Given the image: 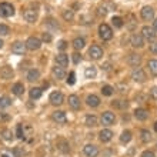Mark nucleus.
Listing matches in <instances>:
<instances>
[{
    "instance_id": "nucleus-42",
    "label": "nucleus",
    "mask_w": 157,
    "mask_h": 157,
    "mask_svg": "<svg viewBox=\"0 0 157 157\" xmlns=\"http://www.w3.org/2000/svg\"><path fill=\"white\" fill-rule=\"evenodd\" d=\"M60 150H62L63 153H67V151H69V146H67V143L66 141H62V147H60Z\"/></svg>"
},
{
    "instance_id": "nucleus-51",
    "label": "nucleus",
    "mask_w": 157,
    "mask_h": 157,
    "mask_svg": "<svg viewBox=\"0 0 157 157\" xmlns=\"http://www.w3.org/2000/svg\"><path fill=\"white\" fill-rule=\"evenodd\" d=\"M154 130H156V132H157V121H156V123H154Z\"/></svg>"
},
{
    "instance_id": "nucleus-20",
    "label": "nucleus",
    "mask_w": 157,
    "mask_h": 157,
    "mask_svg": "<svg viewBox=\"0 0 157 157\" xmlns=\"http://www.w3.org/2000/svg\"><path fill=\"white\" fill-rule=\"evenodd\" d=\"M69 106H70L71 109H75V110L80 109V99H78L76 94L69 96Z\"/></svg>"
},
{
    "instance_id": "nucleus-12",
    "label": "nucleus",
    "mask_w": 157,
    "mask_h": 157,
    "mask_svg": "<svg viewBox=\"0 0 157 157\" xmlns=\"http://www.w3.org/2000/svg\"><path fill=\"white\" fill-rule=\"evenodd\" d=\"M141 17H143L144 20H151V19L154 17L153 7H150V6H144V7L141 9Z\"/></svg>"
},
{
    "instance_id": "nucleus-25",
    "label": "nucleus",
    "mask_w": 157,
    "mask_h": 157,
    "mask_svg": "<svg viewBox=\"0 0 157 157\" xmlns=\"http://www.w3.org/2000/svg\"><path fill=\"white\" fill-rule=\"evenodd\" d=\"M39 77H40V73H39V70H36V69H32V70L27 73V80H29V82H36V80H39Z\"/></svg>"
},
{
    "instance_id": "nucleus-3",
    "label": "nucleus",
    "mask_w": 157,
    "mask_h": 157,
    "mask_svg": "<svg viewBox=\"0 0 157 157\" xmlns=\"http://www.w3.org/2000/svg\"><path fill=\"white\" fill-rule=\"evenodd\" d=\"M25 44H26V49H29V50H39L41 46V41L37 37H29Z\"/></svg>"
},
{
    "instance_id": "nucleus-43",
    "label": "nucleus",
    "mask_w": 157,
    "mask_h": 157,
    "mask_svg": "<svg viewBox=\"0 0 157 157\" xmlns=\"http://www.w3.org/2000/svg\"><path fill=\"white\" fill-rule=\"evenodd\" d=\"M141 157H156V156H154L153 151H150V150H146V151H143Z\"/></svg>"
},
{
    "instance_id": "nucleus-10",
    "label": "nucleus",
    "mask_w": 157,
    "mask_h": 157,
    "mask_svg": "<svg viewBox=\"0 0 157 157\" xmlns=\"http://www.w3.org/2000/svg\"><path fill=\"white\" fill-rule=\"evenodd\" d=\"M130 41H132V46L133 47H143L144 46V39H143V36L141 34H133L132 39H130Z\"/></svg>"
},
{
    "instance_id": "nucleus-4",
    "label": "nucleus",
    "mask_w": 157,
    "mask_h": 157,
    "mask_svg": "<svg viewBox=\"0 0 157 157\" xmlns=\"http://www.w3.org/2000/svg\"><path fill=\"white\" fill-rule=\"evenodd\" d=\"M114 121H116L114 113H112V112H104L103 113V116H101V124H104V126H112Z\"/></svg>"
},
{
    "instance_id": "nucleus-26",
    "label": "nucleus",
    "mask_w": 157,
    "mask_h": 157,
    "mask_svg": "<svg viewBox=\"0 0 157 157\" xmlns=\"http://www.w3.org/2000/svg\"><path fill=\"white\" fill-rule=\"evenodd\" d=\"M84 46H86V41H84V39L76 37L75 40H73V47H75L76 50H82Z\"/></svg>"
},
{
    "instance_id": "nucleus-49",
    "label": "nucleus",
    "mask_w": 157,
    "mask_h": 157,
    "mask_svg": "<svg viewBox=\"0 0 157 157\" xmlns=\"http://www.w3.org/2000/svg\"><path fill=\"white\" fill-rule=\"evenodd\" d=\"M153 30H154V32H157V19L153 21Z\"/></svg>"
},
{
    "instance_id": "nucleus-19",
    "label": "nucleus",
    "mask_w": 157,
    "mask_h": 157,
    "mask_svg": "<svg viewBox=\"0 0 157 157\" xmlns=\"http://www.w3.org/2000/svg\"><path fill=\"white\" fill-rule=\"evenodd\" d=\"M56 63H57L60 67H66L67 64H69V56L64 53L59 54V56H56Z\"/></svg>"
},
{
    "instance_id": "nucleus-36",
    "label": "nucleus",
    "mask_w": 157,
    "mask_h": 157,
    "mask_svg": "<svg viewBox=\"0 0 157 157\" xmlns=\"http://www.w3.org/2000/svg\"><path fill=\"white\" fill-rule=\"evenodd\" d=\"M10 106V99L9 97H0V109H6Z\"/></svg>"
},
{
    "instance_id": "nucleus-18",
    "label": "nucleus",
    "mask_w": 157,
    "mask_h": 157,
    "mask_svg": "<svg viewBox=\"0 0 157 157\" xmlns=\"http://www.w3.org/2000/svg\"><path fill=\"white\" fill-rule=\"evenodd\" d=\"M86 103H87V106H90V107H97L100 104V99L96 94H90V96H87Z\"/></svg>"
},
{
    "instance_id": "nucleus-29",
    "label": "nucleus",
    "mask_w": 157,
    "mask_h": 157,
    "mask_svg": "<svg viewBox=\"0 0 157 157\" xmlns=\"http://www.w3.org/2000/svg\"><path fill=\"white\" fill-rule=\"evenodd\" d=\"M41 96V89H39V87H33L32 90H30V99H40Z\"/></svg>"
},
{
    "instance_id": "nucleus-39",
    "label": "nucleus",
    "mask_w": 157,
    "mask_h": 157,
    "mask_svg": "<svg viewBox=\"0 0 157 157\" xmlns=\"http://www.w3.org/2000/svg\"><path fill=\"white\" fill-rule=\"evenodd\" d=\"M17 137H19V139H23V137H25V133H23V126H21V124H19V126H17Z\"/></svg>"
},
{
    "instance_id": "nucleus-24",
    "label": "nucleus",
    "mask_w": 157,
    "mask_h": 157,
    "mask_svg": "<svg viewBox=\"0 0 157 157\" xmlns=\"http://www.w3.org/2000/svg\"><path fill=\"white\" fill-rule=\"evenodd\" d=\"M64 75H66V73H64V69H63V67H60V66H56V67H53V76L56 78H57V80H60V78H63L64 77Z\"/></svg>"
},
{
    "instance_id": "nucleus-17",
    "label": "nucleus",
    "mask_w": 157,
    "mask_h": 157,
    "mask_svg": "<svg viewBox=\"0 0 157 157\" xmlns=\"http://www.w3.org/2000/svg\"><path fill=\"white\" fill-rule=\"evenodd\" d=\"M140 62H141V57L139 56V54H136V53H132V54H128L127 56V63L130 64V66H139L140 64Z\"/></svg>"
},
{
    "instance_id": "nucleus-37",
    "label": "nucleus",
    "mask_w": 157,
    "mask_h": 157,
    "mask_svg": "<svg viewBox=\"0 0 157 157\" xmlns=\"http://www.w3.org/2000/svg\"><path fill=\"white\" fill-rule=\"evenodd\" d=\"M9 26H6V25H0V34L2 36H6V34H9Z\"/></svg>"
},
{
    "instance_id": "nucleus-38",
    "label": "nucleus",
    "mask_w": 157,
    "mask_h": 157,
    "mask_svg": "<svg viewBox=\"0 0 157 157\" xmlns=\"http://www.w3.org/2000/svg\"><path fill=\"white\" fill-rule=\"evenodd\" d=\"M75 83H76V75L71 71L70 75H69V78H67V84H70L71 86V84H75Z\"/></svg>"
},
{
    "instance_id": "nucleus-5",
    "label": "nucleus",
    "mask_w": 157,
    "mask_h": 157,
    "mask_svg": "<svg viewBox=\"0 0 157 157\" xmlns=\"http://www.w3.org/2000/svg\"><path fill=\"white\" fill-rule=\"evenodd\" d=\"M13 69L10 66H3L0 67V78L2 80H10L13 77Z\"/></svg>"
},
{
    "instance_id": "nucleus-46",
    "label": "nucleus",
    "mask_w": 157,
    "mask_h": 157,
    "mask_svg": "<svg viewBox=\"0 0 157 157\" xmlns=\"http://www.w3.org/2000/svg\"><path fill=\"white\" fill-rule=\"evenodd\" d=\"M150 52L154 54H157V41L156 43H153V44H150Z\"/></svg>"
},
{
    "instance_id": "nucleus-30",
    "label": "nucleus",
    "mask_w": 157,
    "mask_h": 157,
    "mask_svg": "<svg viewBox=\"0 0 157 157\" xmlns=\"http://www.w3.org/2000/svg\"><path fill=\"white\" fill-rule=\"evenodd\" d=\"M96 73H97V71H96V67L94 66H90V67H87V69H86L84 76H86L87 78H93L96 76Z\"/></svg>"
},
{
    "instance_id": "nucleus-53",
    "label": "nucleus",
    "mask_w": 157,
    "mask_h": 157,
    "mask_svg": "<svg viewBox=\"0 0 157 157\" xmlns=\"http://www.w3.org/2000/svg\"><path fill=\"white\" fill-rule=\"evenodd\" d=\"M2 157H9V156H7V154H3V156H2Z\"/></svg>"
},
{
    "instance_id": "nucleus-41",
    "label": "nucleus",
    "mask_w": 157,
    "mask_h": 157,
    "mask_svg": "<svg viewBox=\"0 0 157 157\" xmlns=\"http://www.w3.org/2000/svg\"><path fill=\"white\" fill-rule=\"evenodd\" d=\"M80 60H82V56L78 53H75L73 54V62H75V64H78L80 63Z\"/></svg>"
},
{
    "instance_id": "nucleus-13",
    "label": "nucleus",
    "mask_w": 157,
    "mask_h": 157,
    "mask_svg": "<svg viewBox=\"0 0 157 157\" xmlns=\"http://www.w3.org/2000/svg\"><path fill=\"white\" fill-rule=\"evenodd\" d=\"M112 137H113V132L109 130V128H104V130H101V132L99 133V139H100V141H103V143L110 141Z\"/></svg>"
},
{
    "instance_id": "nucleus-21",
    "label": "nucleus",
    "mask_w": 157,
    "mask_h": 157,
    "mask_svg": "<svg viewBox=\"0 0 157 157\" xmlns=\"http://www.w3.org/2000/svg\"><path fill=\"white\" fill-rule=\"evenodd\" d=\"M134 117H136L137 120H146L147 117H149V112L146 110V109H136V112H134Z\"/></svg>"
},
{
    "instance_id": "nucleus-11",
    "label": "nucleus",
    "mask_w": 157,
    "mask_h": 157,
    "mask_svg": "<svg viewBox=\"0 0 157 157\" xmlns=\"http://www.w3.org/2000/svg\"><path fill=\"white\" fill-rule=\"evenodd\" d=\"M84 154H86L87 157H96L97 154H99V149L96 147L94 144H87V146H84Z\"/></svg>"
},
{
    "instance_id": "nucleus-8",
    "label": "nucleus",
    "mask_w": 157,
    "mask_h": 157,
    "mask_svg": "<svg viewBox=\"0 0 157 157\" xmlns=\"http://www.w3.org/2000/svg\"><path fill=\"white\" fill-rule=\"evenodd\" d=\"M141 36L143 39H147V40H154L156 39V33H154V30L149 26H144L143 29H141Z\"/></svg>"
},
{
    "instance_id": "nucleus-44",
    "label": "nucleus",
    "mask_w": 157,
    "mask_h": 157,
    "mask_svg": "<svg viewBox=\"0 0 157 157\" xmlns=\"http://www.w3.org/2000/svg\"><path fill=\"white\" fill-rule=\"evenodd\" d=\"M66 47H67V41L66 40H62L60 43H59V49L60 50H66Z\"/></svg>"
},
{
    "instance_id": "nucleus-14",
    "label": "nucleus",
    "mask_w": 157,
    "mask_h": 157,
    "mask_svg": "<svg viewBox=\"0 0 157 157\" xmlns=\"http://www.w3.org/2000/svg\"><path fill=\"white\" fill-rule=\"evenodd\" d=\"M12 52L16 54H25L26 52V44H23L21 41H14L12 44Z\"/></svg>"
},
{
    "instance_id": "nucleus-1",
    "label": "nucleus",
    "mask_w": 157,
    "mask_h": 157,
    "mask_svg": "<svg viewBox=\"0 0 157 157\" xmlns=\"http://www.w3.org/2000/svg\"><path fill=\"white\" fill-rule=\"evenodd\" d=\"M99 34H100V37L103 39V40H110V39L113 37L112 27H110L109 25H106V23L100 25V27H99Z\"/></svg>"
},
{
    "instance_id": "nucleus-40",
    "label": "nucleus",
    "mask_w": 157,
    "mask_h": 157,
    "mask_svg": "<svg viewBox=\"0 0 157 157\" xmlns=\"http://www.w3.org/2000/svg\"><path fill=\"white\" fill-rule=\"evenodd\" d=\"M3 137L6 139V140H12V132H10V130H4Z\"/></svg>"
},
{
    "instance_id": "nucleus-47",
    "label": "nucleus",
    "mask_w": 157,
    "mask_h": 157,
    "mask_svg": "<svg viewBox=\"0 0 157 157\" xmlns=\"http://www.w3.org/2000/svg\"><path fill=\"white\" fill-rule=\"evenodd\" d=\"M151 97H153V99H156V100H157V86H156V87H153V89H151Z\"/></svg>"
},
{
    "instance_id": "nucleus-52",
    "label": "nucleus",
    "mask_w": 157,
    "mask_h": 157,
    "mask_svg": "<svg viewBox=\"0 0 157 157\" xmlns=\"http://www.w3.org/2000/svg\"><path fill=\"white\" fill-rule=\"evenodd\" d=\"M2 47H3V41L0 40V49H2Z\"/></svg>"
},
{
    "instance_id": "nucleus-15",
    "label": "nucleus",
    "mask_w": 157,
    "mask_h": 157,
    "mask_svg": "<svg viewBox=\"0 0 157 157\" xmlns=\"http://www.w3.org/2000/svg\"><path fill=\"white\" fill-rule=\"evenodd\" d=\"M23 17L26 19V21H29V23H34V21L37 20V13L34 12V10L27 9V10H25V13H23Z\"/></svg>"
},
{
    "instance_id": "nucleus-6",
    "label": "nucleus",
    "mask_w": 157,
    "mask_h": 157,
    "mask_svg": "<svg viewBox=\"0 0 157 157\" xmlns=\"http://www.w3.org/2000/svg\"><path fill=\"white\" fill-rule=\"evenodd\" d=\"M64 101V97L60 91H53L52 94H50V103L54 104V106H60V104Z\"/></svg>"
},
{
    "instance_id": "nucleus-50",
    "label": "nucleus",
    "mask_w": 157,
    "mask_h": 157,
    "mask_svg": "<svg viewBox=\"0 0 157 157\" xmlns=\"http://www.w3.org/2000/svg\"><path fill=\"white\" fill-rule=\"evenodd\" d=\"M104 70H110V64H109V63L104 64Z\"/></svg>"
},
{
    "instance_id": "nucleus-23",
    "label": "nucleus",
    "mask_w": 157,
    "mask_h": 157,
    "mask_svg": "<svg viewBox=\"0 0 157 157\" xmlns=\"http://www.w3.org/2000/svg\"><path fill=\"white\" fill-rule=\"evenodd\" d=\"M12 91H13V94L21 96L23 94V91H25V86H23V83H16V84L12 87Z\"/></svg>"
},
{
    "instance_id": "nucleus-33",
    "label": "nucleus",
    "mask_w": 157,
    "mask_h": 157,
    "mask_svg": "<svg viewBox=\"0 0 157 157\" xmlns=\"http://www.w3.org/2000/svg\"><path fill=\"white\" fill-rule=\"evenodd\" d=\"M73 17H75L73 10H64V12H63V19H64L66 21H71L73 20Z\"/></svg>"
},
{
    "instance_id": "nucleus-22",
    "label": "nucleus",
    "mask_w": 157,
    "mask_h": 157,
    "mask_svg": "<svg viewBox=\"0 0 157 157\" xmlns=\"http://www.w3.org/2000/svg\"><path fill=\"white\" fill-rule=\"evenodd\" d=\"M136 25H137L136 17L133 16V14H128L127 19H126V26H127V29H128V30H134Z\"/></svg>"
},
{
    "instance_id": "nucleus-35",
    "label": "nucleus",
    "mask_w": 157,
    "mask_h": 157,
    "mask_svg": "<svg viewBox=\"0 0 157 157\" xmlns=\"http://www.w3.org/2000/svg\"><path fill=\"white\" fill-rule=\"evenodd\" d=\"M141 140L144 141V143H147V141H150V139H151V134H150L149 130H141Z\"/></svg>"
},
{
    "instance_id": "nucleus-48",
    "label": "nucleus",
    "mask_w": 157,
    "mask_h": 157,
    "mask_svg": "<svg viewBox=\"0 0 157 157\" xmlns=\"http://www.w3.org/2000/svg\"><path fill=\"white\" fill-rule=\"evenodd\" d=\"M106 13H107V10H106V9H101V7L99 9V14H103V16H104Z\"/></svg>"
},
{
    "instance_id": "nucleus-32",
    "label": "nucleus",
    "mask_w": 157,
    "mask_h": 157,
    "mask_svg": "<svg viewBox=\"0 0 157 157\" xmlns=\"http://www.w3.org/2000/svg\"><path fill=\"white\" fill-rule=\"evenodd\" d=\"M149 70L151 71V75L157 76V60H150L149 62Z\"/></svg>"
},
{
    "instance_id": "nucleus-45",
    "label": "nucleus",
    "mask_w": 157,
    "mask_h": 157,
    "mask_svg": "<svg viewBox=\"0 0 157 157\" xmlns=\"http://www.w3.org/2000/svg\"><path fill=\"white\" fill-rule=\"evenodd\" d=\"M43 40L47 41V43H49V41H52V34H50V33H43Z\"/></svg>"
},
{
    "instance_id": "nucleus-34",
    "label": "nucleus",
    "mask_w": 157,
    "mask_h": 157,
    "mask_svg": "<svg viewBox=\"0 0 157 157\" xmlns=\"http://www.w3.org/2000/svg\"><path fill=\"white\" fill-rule=\"evenodd\" d=\"M113 87L112 86H109V84H106V86L101 87V93H103L104 96H112L113 94Z\"/></svg>"
},
{
    "instance_id": "nucleus-7",
    "label": "nucleus",
    "mask_w": 157,
    "mask_h": 157,
    "mask_svg": "<svg viewBox=\"0 0 157 157\" xmlns=\"http://www.w3.org/2000/svg\"><path fill=\"white\" fill-rule=\"evenodd\" d=\"M89 54H90L91 59H94V60H99L101 56H103V50L100 46H91L90 50H89Z\"/></svg>"
},
{
    "instance_id": "nucleus-31",
    "label": "nucleus",
    "mask_w": 157,
    "mask_h": 157,
    "mask_svg": "<svg viewBox=\"0 0 157 157\" xmlns=\"http://www.w3.org/2000/svg\"><path fill=\"white\" fill-rule=\"evenodd\" d=\"M112 23H113V26H114V27H117V29L123 27V25H124L123 19H121V17H119V16L113 17V19H112Z\"/></svg>"
},
{
    "instance_id": "nucleus-16",
    "label": "nucleus",
    "mask_w": 157,
    "mask_h": 157,
    "mask_svg": "<svg viewBox=\"0 0 157 157\" xmlns=\"http://www.w3.org/2000/svg\"><path fill=\"white\" fill-rule=\"evenodd\" d=\"M53 120L56 121V123H62L64 124L67 121V117H66V113L64 112H60V110H57V112H54L53 113Z\"/></svg>"
},
{
    "instance_id": "nucleus-9",
    "label": "nucleus",
    "mask_w": 157,
    "mask_h": 157,
    "mask_svg": "<svg viewBox=\"0 0 157 157\" xmlns=\"http://www.w3.org/2000/svg\"><path fill=\"white\" fill-rule=\"evenodd\" d=\"M132 78L134 82H139V83H143L146 80V73L141 69H134L132 73Z\"/></svg>"
},
{
    "instance_id": "nucleus-28",
    "label": "nucleus",
    "mask_w": 157,
    "mask_h": 157,
    "mask_svg": "<svg viewBox=\"0 0 157 157\" xmlns=\"http://www.w3.org/2000/svg\"><path fill=\"white\" fill-rule=\"evenodd\" d=\"M130 140H132V133L128 132V130H124L121 133V136H120V141L121 143H128Z\"/></svg>"
},
{
    "instance_id": "nucleus-2",
    "label": "nucleus",
    "mask_w": 157,
    "mask_h": 157,
    "mask_svg": "<svg viewBox=\"0 0 157 157\" xmlns=\"http://www.w3.org/2000/svg\"><path fill=\"white\" fill-rule=\"evenodd\" d=\"M14 14V7L10 3H0V16L10 17Z\"/></svg>"
},
{
    "instance_id": "nucleus-27",
    "label": "nucleus",
    "mask_w": 157,
    "mask_h": 157,
    "mask_svg": "<svg viewBox=\"0 0 157 157\" xmlns=\"http://www.w3.org/2000/svg\"><path fill=\"white\" fill-rule=\"evenodd\" d=\"M86 126H89V127H94V126H97V117L93 116V114L86 116Z\"/></svg>"
}]
</instances>
